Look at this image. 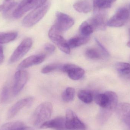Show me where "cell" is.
<instances>
[{
	"instance_id": "cell-1",
	"label": "cell",
	"mask_w": 130,
	"mask_h": 130,
	"mask_svg": "<svg viewBox=\"0 0 130 130\" xmlns=\"http://www.w3.org/2000/svg\"><path fill=\"white\" fill-rule=\"evenodd\" d=\"M53 110L52 104L45 102L40 104L36 108L32 117V122L34 126L40 127L50 120Z\"/></svg>"
},
{
	"instance_id": "cell-2",
	"label": "cell",
	"mask_w": 130,
	"mask_h": 130,
	"mask_svg": "<svg viewBox=\"0 0 130 130\" xmlns=\"http://www.w3.org/2000/svg\"><path fill=\"white\" fill-rule=\"evenodd\" d=\"M50 6V2H47L42 6L33 9L23 19V26L25 27H30L36 24L46 14Z\"/></svg>"
},
{
	"instance_id": "cell-3",
	"label": "cell",
	"mask_w": 130,
	"mask_h": 130,
	"mask_svg": "<svg viewBox=\"0 0 130 130\" xmlns=\"http://www.w3.org/2000/svg\"><path fill=\"white\" fill-rule=\"evenodd\" d=\"M47 0H22L13 12L14 18L18 19L30 10L39 7L45 4Z\"/></svg>"
},
{
	"instance_id": "cell-4",
	"label": "cell",
	"mask_w": 130,
	"mask_h": 130,
	"mask_svg": "<svg viewBox=\"0 0 130 130\" xmlns=\"http://www.w3.org/2000/svg\"><path fill=\"white\" fill-rule=\"evenodd\" d=\"M32 43V40L31 38L24 39L14 51L9 59V64H13L22 58L29 51Z\"/></svg>"
},
{
	"instance_id": "cell-5",
	"label": "cell",
	"mask_w": 130,
	"mask_h": 130,
	"mask_svg": "<svg viewBox=\"0 0 130 130\" xmlns=\"http://www.w3.org/2000/svg\"><path fill=\"white\" fill-rule=\"evenodd\" d=\"M65 124L66 129L86 130V126L78 118L75 113L71 109L66 111Z\"/></svg>"
},
{
	"instance_id": "cell-6",
	"label": "cell",
	"mask_w": 130,
	"mask_h": 130,
	"mask_svg": "<svg viewBox=\"0 0 130 130\" xmlns=\"http://www.w3.org/2000/svg\"><path fill=\"white\" fill-rule=\"evenodd\" d=\"M94 30L106 29L108 22L107 14L104 10H94L93 17L87 21Z\"/></svg>"
},
{
	"instance_id": "cell-7",
	"label": "cell",
	"mask_w": 130,
	"mask_h": 130,
	"mask_svg": "<svg viewBox=\"0 0 130 130\" xmlns=\"http://www.w3.org/2000/svg\"><path fill=\"white\" fill-rule=\"evenodd\" d=\"M74 24V20L69 15L61 12L56 13V20L53 25L56 29L60 33L66 32Z\"/></svg>"
},
{
	"instance_id": "cell-8",
	"label": "cell",
	"mask_w": 130,
	"mask_h": 130,
	"mask_svg": "<svg viewBox=\"0 0 130 130\" xmlns=\"http://www.w3.org/2000/svg\"><path fill=\"white\" fill-rule=\"evenodd\" d=\"M129 17V12L128 10L126 8H121L108 21L107 26L111 27H120L126 23Z\"/></svg>"
},
{
	"instance_id": "cell-9",
	"label": "cell",
	"mask_w": 130,
	"mask_h": 130,
	"mask_svg": "<svg viewBox=\"0 0 130 130\" xmlns=\"http://www.w3.org/2000/svg\"><path fill=\"white\" fill-rule=\"evenodd\" d=\"M61 34L57 31L53 26L48 32L50 39L64 53L70 54V48L68 45L67 41L65 40Z\"/></svg>"
},
{
	"instance_id": "cell-10",
	"label": "cell",
	"mask_w": 130,
	"mask_h": 130,
	"mask_svg": "<svg viewBox=\"0 0 130 130\" xmlns=\"http://www.w3.org/2000/svg\"><path fill=\"white\" fill-rule=\"evenodd\" d=\"M28 79V73L24 70H18L14 75V81L12 87L13 96L17 95L23 88Z\"/></svg>"
},
{
	"instance_id": "cell-11",
	"label": "cell",
	"mask_w": 130,
	"mask_h": 130,
	"mask_svg": "<svg viewBox=\"0 0 130 130\" xmlns=\"http://www.w3.org/2000/svg\"><path fill=\"white\" fill-rule=\"evenodd\" d=\"M61 70L67 73L70 78L74 80L82 78L85 73V71L83 69L73 64L62 65Z\"/></svg>"
},
{
	"instance_id": "cell-12",
	"label": "cell",
	"mask_w": 130,
	"mask_h": 130,
	"mask_svg": "<svg viewBox=\"0 0 130 130\" xmlns=\"http://www.w3.org/2000/svg\"><path fill=\"white\" fill-rule=\"evenodd\" d=\"M33 101L34 98L31 97H27L18 101L9 109L7 114V118L10 119L14 117L21 110L25 107L31 105Z\"/></svg>"
},
{
	"instance_id": "cell-13",
	"label": "cell",
	"mask_w": 130,
	"mask_h": 130,
	"mask_svg": "<svg viewBox=\"0 0 130 130\" xmlns=\"http://www.w3.org/2000/svg\"><path fill=\"white\" fill-rule=\"evenodd\" d=\"M46 56L45 54H39L27 57L19 64L18 69L24 70L34 65L39 64L45 60Z\"/></svg>"
},
{
	"instance_id": "cell-14",
	"label": "cell",
	"mask_w": 130,
	"mask_h": 130,
	"mask_svg": "<svg viewBox=\"0 0 130 130\" xmlns=\"http://www.w3.org/2000/svg\"><path fill=\"white\" fill-rule=\"evenodd\" d=\"M116 109L120 119L130 129V104L120 103L118 105Z\"/></svg>"
},
{
	"instance_id": "cell-15",
	"label": "cell",
	"mask_w": 130,
	"mask_h": 130,
	"mask_svg": "<svg viewBox=\"0 0 130 130\" xmlns=\"http://www.w3.org/2000/svg\"><path fill=\"white\" fill-rule=\"evenodd\" d=\"M41 129H54L56 130L66 129L65 124V118L63 117H58L49 120L44 123L41 127Z\"/></svg>"
},
{
	"instance_id": "cell-16",
	"label": "cell",
	"mask_w": 130,
	"mask_h": 130,
	"mask_svg": "<svg viewBox=\"0 0 130 130\" xmlns=\"http://www.w3.org/2000/svg\"><path fill=\"white\" fill-rule=\"evenodd\" d=\"M73 7L78 12L86 13L91 11L92 6L89 0H81L75 3Z\"/></svg>"
},
{
	"instance_id": "cell-17",
	"label": "cell",
	"mask_w": 130,
	"mask_h": 130,
	"mask_svg": "<svg viewBox=\"0 0 130 130\" xmlns=\"http://www.w3.org/2000/svg\"><path fill=\"white\" fill-rule=\"evenodd\" d=\"M117 0H93L94 10H104L111 7Z\"/></svg>"
},
{
	"instance_id": "cell-18",
	"label": "cell",
	"mask_w": 130,
	"mask_h": 130,
	"mask_svg": "<svg viewBox=\"0 0 130 130\" xmlns=\"http://www.w3.org/2000/svg\"><path fill=\"white\" fill-rule=\"evenodd\" d=\"M13 96L12 88L8 84L5 85L0 93V104H5L8 102Z\"/></svg>"
},
{
	"instance_id": "cell-19",
	"label": "cell",
	"mask_w": 130,
	"mask_h": 130,
	"mask_svg": "<svg viewBox=\"0 0 130 130\" xmlns=\"http://www.w3.org/2000/svg\"><path fill=\"white\" fill-rule=\"evenodd\" d=\"M89 39V37L81 36L71 38L67 42L70 48H73L86 44L88 42Z\"/></svg>"
},
{
	"instance_id": "cell-20",
	"label": "cell",
	"mask_w": 130,
	"mask_h": 130,
	"mask_svg": "<svg viewBox=\"0 0 130 130\" xmlns=\"http://www.w3.org/2000/svg\"><path fill=\"white\" fill-rule=\"evenodd\" d=\"M16 32H0V44L7 43L13 41L17 37Z\"/></svg>"
},
{
	"instance_id": "cell-21",
	"label": "cell",
	"mask_w": 130,
	"mask_h": 130,
	"mask_svg": "<svg viewBox=\"0 0 130 130\" xmlns=\"http://www.w3.org/2000/svg\"><path fill=\"white\" fill-rule=\"evenodd\" d=\"M94 101L96 104L102 108L107 107L109 101L108 97L105 92L96 94L94 97Z\"/></svg>"
},
{
	"instance_id": "cell-22",
	"label": "cell",
	"mask_w": 130,
	"mask_h": 130,
	"mask_svg": "<svg viewBox=\"0 0 130 130\" xmlns=\"http://www.w3.org/2000/svg\"><path fill=\"white\" fill-rule=\"evenodd\" d=\"M78 97L79 100L85 104H90L93 101L92 94L87 90H81L79 91Z\"/></svg>"
},
{
	"instance_id": "cell-23",
	"label": "cell",
	"mask_w": 130,
	"mask_h": 130,
	"mask_svg": "<svg viewBox=\"0 0 130 130\" xmlns=\"http://www.w3.org/2000/svg\"><path fill=\"white\" fill-rule=\"evenodd\" d=\"M79 30L82 36L85 37H89L94 31L93 27L87 21H85L79 27Z\"/></svg>"
},
{
	"instance_id": "cell-24",
	"label": "cell",
	"mask_w": 130,
	"mask_h": 130,
	"mask_svg": "<svg viewBox=\"0 0 130 130\" xmlns=\"http://www.w3.org/2000/svg\"><path fill=\"white\" fill-rule=\"evenodd\" d=\"M75 91L73 88L69 87L66 89L63 92L62 95V98L64 102H69L74 99Z\"/></svg>"
},
{
	"instance_id": "cell-25",
	"label": "cell",
	"mask_w": 130,
	"mask_h": 130,
	"mask_svg": "<svg viewBox=\"0 0 130 130\" xmlns=\"http://www.w3.org/2000/svg\"><path fill=\"white\" fill-rule=\"evenodd\" d=\"M117 71L123 75H127L130 73V64L124 62H118L115 65Z\"/></svg>"
},
{
	"instance_id": "cell-26",
	"label": "cell",
	"mask_w": 130,
	"mask_h": 130,
	"mask_svg": "<svg viewBox=\"0 0 130 130\" xmlns=\"http://www.w3.org/2000/svg\"><path fill=\"white\" fill-rule=\"evenodd\" d=\"M85 55L86 57L90 59H98L101 58V54L100 52L93 48H89L86 51Z\"/></svg>"
},
{
	"instance_id": "cell-27",
	"label": "cell",
	"mask_w": 130,
	"mask_h": 130,
	"mask_svg": "<svg viewBox=\"0 0 130 130\" xmlns=\"http://www.w3.org/2000/svg\"><path fill=\"white\" fill-rule=\"evenodd\" d=\"M62 64H53L47 65L42 68L41 70L43 74L49 73L56 70H61Z\"/></svg>"
},
{
	"instance_id": "cell-28",
	"label": "cell",
	"mask_w": 130,
	"mask_h": 130,
	"mask_svg": "<svg viewBox=\"0 0 130 130\" xmlns=\"http://www.w3.org/2000/svg\"><path fill=\"white\" fill-rule=\"evenodd\" d=\"M2 5L3 6L2 11L5 14L12 9L17 5V3L14 0H4Z\"/></svg>"
},
{
	"instance_id": "cell-29",
	"label": "cell",
	"mask_w": 130,
	"mask_h": 130,
	"mask_svg": "<svg viewBox=\"0 0 130 130\" xmlns=\"http://www.w3.org/2000/svg\"><path fill=\"white\" fill-rule=\"evenodd\" d=\"M95 40L97 45L99 46L100 49L101 50L104 55L105 56L110 55V54H109V52H108V50L106 49V48L104 46V45L99 42V40L97 38H95Z\"/></svg>"
},
{
	"instance_id": "cell-30",
	"label": "cell",
	"mask_w": 130,
	"mask_h": 130,
	"mask_svg": "<svg viewBox=\"0 0 130 130\" xmlns=\"http://www.w3.org/2000/svg\"><path fill=\"white\" fill-rule=\"evenodd\" d=\"M44 48L46 51L49 53H53L55 50V47L54 45L50 43H46L44 45Z\"/></svg>"
},
{
	"instance_id": "cell-31",
	"label": "cell",
	"mask_w": 130,
	"mask_h": 130,
	"mask_svg": "<svg viewBox=\"0 0 130 130\" xmlns=\"http://www.w3.org/2000/svg\"><path fill=\"white\" fill-rule=\"evenodd\" d=\"M5 56L4 49L2 46L0 44V65H1L4 61Z\"/></svg>"
},
{
	"instance_id": "cell-32",
	"label": "cell",
	"mask_w": 130,
	"mask_h": 130,
	"mask_svg": "<svg viewBox=\"0 0 130 130\" xmlns=\"http://www.w3.org/2000/svg\"><path fill=\"white\" fill-rule=\"evenodd\" d=\"M128 32H129V39L128 42L127 43V45L128 47L130 48V27L129 28V29H128Z\"/></svg>"
},
{
	"instance_id": "cell-33",
	"label": "cell",
	"mask_w": 130,
	"mask_h": 130,
	"mask_svg": "<svg viewBox=\"0 0 130 130\" xmlns=\"http://www.w3.org/2000/svg\"><path fill=\"white\" fill-rule=\"evenodd\" d=\"M3 9V6L2 5H0V12L2 11Z\"/></svg>"
},
{
	"instance_id": "cell-34",
	"label": "cell",
	"mask_w": 130,
	"mask_h": 130,
	"mask_svg": "<svg viewBox=\"0 0 130 130\" xmlns=\"http://www.w3.org/2000/svg\"><path fill=\"white\" fill-rule=\"evenodd\" d=\"M127 75V78H128L129 79H130V73L129 74H128V75Z\"/></svg>"
},
{
	"instance_id": "cell-35",
	"label": "cell",
	"mask_w": 130,
	"mask_h": 130,
	"mask_svg": "<svg viewBox=\"0 0 130 130\" xmlns=\"http://www.w3.org/2000/svg\"></svg>"
}]
</instances>
